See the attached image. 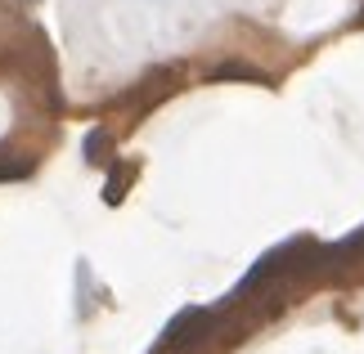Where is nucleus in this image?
<instances>
[{
    "label": "nucleus",
    "instance_id": "5",
    "mask_svg": "<svg viewBox=\"0 0 364 354\" xmlns=\"http://www.w3.org/2000/svg\"><path fill=\"white\" fill-rule=\"evenodd\" d=\"M27 171H32V162H23V166H9V162H0V179H23Z\"/></svg>",
    "mask_w": 364,
    "mask_h": 354
},
{
    "label": "nucleus",
    "instance_id": "1",
    "mask_svg": "<svg viewBox=\"0 0 364 354\" xmlns=\"http://www.w3.org/2000/svg\"><path fill=\"white\" fill-rule=\"evenodd\" d=\"M216 328V309H203V305H189L180 309V314L162 328V350H198L207 336Z\"/></svg>",
    "mask_w": 364,
    "mask_h": 354
},
{
    "label": "nucleus",
    "instance_id": "2",
    "mask_svg": "<svg viewBox=\"0 0 364 354\" xmlns=\"http://www.w3.org/2000/svg\"><path fill=\"white\" fill-rule=\"evenodd\" d=\"M212 81H257V86H270V77L261 72V67H252V63H220Z\"/></svg>",
    "mask_w": 364,
    "mask_h": 354
},
{
    "label": "nucleus",
    "instance_id": "4",
    "mask_svg": "<svg viewBox=\"0 0 364 354\" xmlns=\"http://www.w3.org/2000/svg\"><path fill=\"white\" fill-rule=\"evenodd\" d=\"M131 175H135L131 166H126V171H113V175H108V189H104V202H108V206H117L122 197H126V179H131Z\"/></svg>",
    "mask_w": 364,
    "mask_h": 354
},
{
    "label": "nucleus",
    "instance_id": "6",
    "mask_svg": "<svg viewBox=\"0 0 364 354\" xmlns=\"http://www.w3.org/2000/svg\"><path fill=\"white\" fill-rule=\"evenodd\" d=\"M355 23H360V27H364V5H360V18H355Z\"/></svg>",
    "mask_w": 364,
    "mask_h": 354
},
{
    "label": "nucleus",
    "instance_id": "3",
    "mask_svg": "<svg viewBox=\"0 0 364 354\" xmlns=\"http://www.w3.org/2000/svg\"><path fill=\"white\" fill-rule=\"evenodd\" d=\"M104 153H108V131H104V126H95V131L86 135V144H81V157H86L90 166H100Z\"/></svg>",
    "mask_w": 364,
    "mask_h": 354
}]
</instances>
